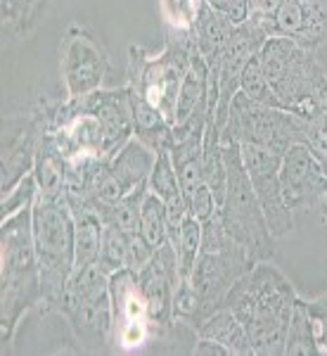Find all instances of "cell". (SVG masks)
<instances>
[{
    "instance_id": "6da1fadb",
    "label": "cell",
    "mask_w": 327,
    "mask_h": 356,
    "mask_svg": "<svg viewBox=\"0 0 327 356\" xmlns=\"http://www.w3.org/2000/svg\"><path fill=\"white\" fill-rule=\"evenodd\" d=\"M296 300L290 278L271 261H259L233 285L223 307L244 325L256 356H285V335Z\"/></svg>"
},
{
    "instance_id": "7a4b0ae2",
    "label": "cell",
    "mask_w": 327,
    "mask_h": 356,
    "mask_svg": "<svg viewBox=\"0 0 327 356\" xmlns=\"http://www.w3.org/2000/svg\"><path fill=\"white\" fill-rule=\"evenodd\" d=\"M43 307L41 268L33 245L31 207L0 226V342L12 344L22 318Z\"/></svg>"
},
{
    "instance_id": "3957f363",
    "label": "cell",
    "mask_w": 327,
    "mask_h": 356,
    "mask_svg": "<svg viewBox=\"0 0 327 356\" xmlns=\"http://www.w3.org/2000/svg\"><path fill=\"white\" fill-rule=\"evenodd\" d=\"M259 60L283 110L308 122L327 107V74L315 50L292 38L271 36L261 45Z\"/></svg>"
},
{
    "instance_id": "277c9868",
    "label": "cell",
    "mask_w": 327,
    "mask_h": 356,
    "mask_svg": "<svg viewBox=\"0 0 327 356\" xmlns=\"http://www.w3.org/2000/svg\"><path fill=\"white\" fill-rule=\"evenodd\" d=\"M33 245H36L38 268L43 285V309L57 314L67 285L76 266V240H74V216L65 197L38 195L31 207Z\"/></svg>"
},
{
    "instance_id": "5b68a950",
    "label": "cell",
    "mask_w": 327,
    "mask_h": 356,
    "mask_svg": "<svg viewBox=\"0 0 327 356\" xmlns=\"http://www.w3.org/2000/svg\"><path fill=\"white\" fill-rule=\"evenodd\" d=\"M223 157L228 169L226 200L218 207L223 228L235 243H240L256 261H271L275 254V238L268 228L259 197L251 188L249 174L242 162V145L237 140L223 143Z\"/></svg>"
},
{
    "instance_id": "8992f818",
    "label": "cell",
    "mask_w": 327,
    "mask_h": 356,
    "mask_svg": "<svg viewBox=\"0 0 327 356\" xmlns=\"http://www.w3.org/2000/svg\"><path fill=\"white\" fill-rule=\"evenodd\" d=\"M57 314L67 318L74 337L85 352H114L109 273L97 264L72 275Z\"/></svg>"
},
{
    "instance_id": "52a82bcc",
    "label": "cell",
    "mask_w": 327,
    "mask_h": 356,
    "mask_svg": "<svg viewBox=\"0 0 327 356\" xmlns=\"http://www.w3.org/2000/svg\"><path fill=\"white\" fill-rule=\"evenodd\" d=\"M192 50L171 41L159 53H147L137 45L128 48V88L145 95L171 124H176L178 93L190 69Z\"/></svg>"
},
{
    "instance_id": "ba28073f",
    "label": "cell",
    "mask_w": 327,
    "mask_h": 356,
    "mask_svg": "<svg viewBox=\"0 0 327 356\" xmlns=\"http://www.w3.org/2000/svg\"><path fill=\"white\" fill-rule=\"evenodd\" d=\"M251 143L283 157L287 147L303 143V122L283 107H268L249 100L237 90L230 105V117L221 131V143Z\"/></svg>"
},
{
    "instance_id": "9c48e42d",
    "label": "cell",
    "mask_w": 327,
    "mask_h": 356,
    "mask_svg": "<svg viewBox=\"0 0 327 356\" xmlns=\"http://www.w3.org/2000/svg\"><path fill=\"white\" fill-rule=\"evenodd\" d=\"M60 72L67 97H83L102 88L109 72L105 45L83 24H69L60 43Z\"/></svg>"
},
{
    "instance_id": "30bf717a",
    "label": "cell",
    "mask_w": 327,
    "mask_h": 356,
    "mask_svg": "<svg viewBox=\"0 0 327 356\" xmlns=\"http://www.w3.org/2000/svg\"><path fill=\"white\" fill-rule=\"evenodd\" d=\"M109 295H112V347L114 352H135L154 337L150 307L131 268L109 275Z\"/></svg>"
},
{
    "instance_id": "8fae6325",
    "label": "cell",
    "mask_w": 327,
    "mask_h": 356,
    "mask_svg": "<svg viewBox=\"0 0 327 356\" xmlns=\"http://www.w3.org/2000/svg\"><path fill=\"white\" fill-rule=\"evenodd\" d=\"M254 257L240 243H233L218 252H202L190 273V283L199 292L206 309V316L214 314L226 304L228 292L244 273L256 266Z\"/></svg>"
},
{
    "instance_id": "7c38bea8",
    "label": "cell",
    "mask_w": 327,
    "mask_h": 356,
    "mask_svg": "<svg viewBox=\"0 0 327 356\" xmlns=\"http://www.w3.org/2000/svg\"><path fill=\"white\" fill-rule=\"evenodd\" d=\"M240 145H242L244 169L249 174L251 188L259 197L263 214H266L268 228L275 240L285 238L294 231V211L287 207L283 188H280V159L283 157L261 145H251V143H240Z\"/></svg>"
},
{
    "instance_id": "4fadbf2b",
    "label": "cell",
    "mask_w": 327,
    "mask_h": 356,
    "mask_svg": "<svg viewBox=\"0 0 327 356\" xmlns=\"http://www.w3.org/2000/svg\"><path fill=\"white\" fill-rule=\"evenodd\" d=\"M280 188L292 211L315 209L327 200V169L306 143H294L280 159Z\"/></svg>"
},
{
    "instance_id": "5bb4252c",
    "label": "cell",
    "mask_w": 327,
    "mask_h": 356,
    "mask_svg": "<svg viewBox=\"0 0 327 356\" xmlns=\"http://www.w3.org/2000/svg\"><path fill=\"white\" fill-rule=\"evenodd\" d=\"M266 38L268 36L263 33V29L256 24V22L246 19L242 24H235L230 41H228V48H226V53H223L221 67H218V74H216L218 97H216L211 122H214L218 131H223L228 117H230L233 97L240 90V79H242V74H244V67L249 65L251 57L259 55Z\"/></svg>"
},
{
    "instance_id": "9a60e30c",
    "label": "cell",
    "mask_w": 327,
    "mask_h": 356,
    "mask_svg": "<svg viewBox=\"0 0 327 356\" xmlns=\"http://www.w3.org/2000/svg\"><path fill=\"white\" fill-rule=\"evenodd\" d=\"M43 134L38 107L26 114H8L3 119V154H0V191L8 193L33 171Z\"/></svg>"
},
{
    "instance_id": "2e32d148",
    "label": "cell",
    "mask_w": 327,
    "mask_h": 356,
    "mask_svg": "<svg viewBox=\"0 0 327 356\" xmlns=\"http://www.w3.org/2000/svg\"><path fill=\"white\" fill-rule=\"evenodd\" d=\"M135 275H137V283H140V288H142V295H145V300H147V307H150L154 335L166 337L176 328L174 295H176L178 280H181L174 245L166 243L162 247H157L152 259L147 261Z\"/></svg>"
},
{
    "instance_id": "e0dca14e",
    "label": "cell",
    "mask_w": 327,
    "mask_h": 356,
    "mask_svg": "<svg viewBox=\"0 0 327 356\" xmlns=\"http://www.w3.org/2000/svg\"><path fill=\"white\" fill-rule=\"evenodd\" d=\"M251 22H256L268 38H292L311 50H318L327 41L325 0H283L268 17Z\"/></svg>"
},
{
    "instance_id": "ac0fdd59",
    "label": "cell",
    "mask_w": 327,
    "mask_h": 356,
    "mask_svg": "<svg viewBox=\"0 0 327 356\" xmlns=\"http://www.w3.org/2000/svg\"><path fill=\"white\" fill-rule=\"evenodd\" d=\"M83 100L97 114L102 126H105L107 159L114 157L135 136L133 105H131L128 86L126 88H100L90 95H83Z\"/></svg>"
},
{
    "instance_id": "d6986e66",
    "label": "cell",
    "mask_w": 327,
    "mask_h": 356,
    "mask_svg": "<svg viewBox=\"0 0 327 356\" xmlns=\"http://www.w3.org/2000/svg\"><path fill=\"white\" fill-rule=\"evenodd\" d=\"M154 159H157V152L133 136L114 157L107 159V169L114 181H117V186L124 191V195H128L137 186L147 183V178L152 174Z\"/></svg>"
},
{
    "instance_id": "ffe728a7",
    "label": "cell",
    "mask_w": 327,
    "mask_h": 356,
    "mask_svg": "<svg viewBox=\"0 0 327 356\" xmlns=\"http://www.w3.org/2000/svg\"><path fill=\"white\" fill-rule=\"evenodd\" d=\"M233 29H235L233 22L228 19L226 15H221L218 10L211 8V5L204 0V8L197 19L194 38H197L199 55H202L204 62L209 65V76H211V83L214 86H216V74H218V67H221L223 53H226V48H228V41H230Z\"/></svg>"
},
{
    "instance_id": "44dd1931",
    "label": "cell",
    "mask_w": 327,
    "mask_h": 356,
    "mask_svg": "<svg viewBox=\"0 0 327 356\" xmlns=\"http://www.w3.org/2000/svg\"><path fill=\"white\" fill-rule=\"evenodd\" d=\"M128 90H131V105H133L135 138L145 143L147 147H152L157 154L169 152L171 145H174V124L142 93H137L135 88Z\"/></svg>"
},
{
    "instance_id": "7402d4cb",
    "label": "cell",
    "mask_w": 327,
    "mask_h": 356,
    "mask_svg": "<svg viewBox=\"0 0 327 356\" xmlns=\"http://www.w3.org/2000/svg\"><path fill=\"white\" fill-rule=\"evenodd\" d=\"M194 337H206L214 340L230 352V356H251V342L246 335L244 325L240 323V318L235 316L228 307L216 309L214 314H209L202 323L194 330Z\"/></svg>"
},
{
    "instance_id": "603a6c76",
    "label": "cell",
    "mask_w": 327,
    "mask_h": 356,
    "mask_svg": "<svg viewBox=\"0 0 327 356\" xmlns=\"http://www.w3.org/2000/svg\"><path fill=\"white\" fill-rule=\"evenodd\" d=\"M162 19L166 29V41L197 48V19L204 8V0H159Z\"/></svg>"
},
{
    "instance_id": "cb8c5ba5",
    "label": "cell",
    "mask_w": 327,
    "mask_h": 356,
    "mask_svg": "<svg viewBox=\"0 0 327 356\" xmlns=\"http://www.w3.org/2000/svg\"><path fill=\"white\" fill-rule=\"evenodd\" d=\"M33 176H36L38 183V195H43V197H65L67 195L65 157L45 138V134H41V145H38L36 164H33Z\"/></svg>"
},
{
    "instance_id": "d4e9b609",
    "label": "cell",
    "mask_w": 327,
    "mask_h": 356,
    "mask_svg": "<svg viewBox=\"0 0 327 356\" xmlns=\"http://www.w3.org/2000/svg\"><path fill=\"white\" fill-rule=\"evenodd\" d=\"M147 191H150L147 183H142V186H137L135 191H131L126 197L119 200V202H114V204L97 202L93 207H95L97 214H100L102 223L114 226L117 231H121L126 238H133V235L137 233V223H140V207H142V200H145Z\"/></svg>"
},
{
    "instance_id": "484cf974",
    "label": "cell",
    "mask_w": 327,
    "mask_h": 356,
    "mask_svg": "<svg viewBox=\"0 0 327 356\" xmlns=\"http://www.w3.org/2000/svg\"><path fill=\"white\" fill-rule=\"evenodd\" d=\"M50 0H3V22L19 38L31 36L41 24Z\"/></svg>"
},
{
    "instance_id": "4316f807",
    "label": "cell",
    "mask_w": 327,
    "mask_h": 356,
    "mask_svg": "<svg viewBox=\"0 0 327 356\" xmlns=\"http://www.w3.org/2000/svg\"><path fill=\"white\" fill-rule=\"evenodd\" d=\"M176 257H178V273L181 278H190L194 264H197L199 254H202V221L187 214L183 219V226L178 231V238L174 243Z\"/></svg>"
},
{
    "instance_id": "83f0119b",
    "label": "cell",
    "mask_w": 327,
    "mask_h": 356,
    "mask_svg": "<svg viewBox=\"0 0 327 356\" xmlns=\"http://www.w3.org/2000/svg\"><path fill=\"white\" fill-rule=\"evenodd\" d=\"M137 233L150 243L154 250L169 243V221H166V204L154 193L147 191L140 207V223Z\"/></svg>"
},
{
    "instance_id": "f1b7e54d",
    "label": "cell",
    "mask_w": 327,
    "mask_h": 356,
    "mask_svg": "<svg viewBox=\"0 0 327 356\" xmlns=\"http://www.w3.org/2000/svg\"><path fill=\"white\" fill-rule=\"evenodd\" d=\"M174 318H176V323L190 325L192 330H197V325L206 318L204 302H202V297H199V292L194 290V285L190 283V278H181L176 285Z\"/></svg>"
},
{
    "instance_id": "f546056e",
    "label": "cell",
    "mask_w": 327,
    "mask_h": 356,
    "mask_svg": "<svg viewBox=\"0 0 327 356\" xmlns=\"http://www.w3.org/2000/svg\"><path fill=\"white\" fill-rule=\"evenodd\" d=\"M285 356H318L311 323H308V316H306V312H303L299 300H296L294 314H292L290 325H287Z\"/></svg>"
},
{
    "instance_id": "4dcf8cb0",
    "label": "cell",
    "mask_w": 327,
    "mask_h": 356,
    "mask_svg": "<svg viewBox=\"0 0 327 356\" xmlns=\"http://www.w3.org/2000/svg\"><path fill=\"white\" fill-rule=\"evenodd\" d=\"M97 266L109 275L121 271V268H128V238L121 231H117L114 226H107V223L102 228Z\"/></svg>"
},
{
    "instance_id": "1f68e13d",
    "label": "cell",
    "mask_w": 327,
    "mask_h": 356,
    "mask_svg": "<svg viewBox=\"0 0 327 356\" xmlns=\"http://www.w3.org/2000/svg\"><path fill=\"white\" fill-rule=\"evenodd\" d=\"M240 90L254 102H261V105H268V107H280L278 97H275L271 83H268L266 74H263L259 55L251 57L249 65L244 67V74H242V79H240Z\"/></svg>"
},
{
    "instance_id": "d6a6232c",
    "label": "cell",
    "mask_w": 327,
    "mask_h": 356,
    "mask_svg": "<svg viewBox=\"0 0 327 356\" xmlns=\"http://www.w3.org/2000/svg\"><path fill=\"white\" fill-rule=\"evenodd\" d=\"M36 197H38V183L31 171V174H26L15 188H10L8 193H3V200H0V221L17 214V211L33 207Z\"/></svg>"
},
{
    "instance_id": "836d02e7",
    "label": "cell",
    "mask_w": 327,
    "mask_h": 356,
    "mask_svg": "<svg viewBox=\"0 0 327 356\" xmlns=\"http://www.w3.org/2000/svg\"><path fill=\"white\" fill-rule=\"evenodd\" d=\"M299 304L308 316V323H311L318 356H327V295L318 297V300H301L299 297Z\"/></svg>"
},
{
    "instance_id": "e575fe53",
    "label": "cell",
    "mask_w": 327,
    "mask_h": 356,
    "mask_svg": "<svg viewBox=\"0 0 327 356\" xmlns=\"http://www.w3.org/2000/svg\"><path fill=\"white\" fill-rule=\"evenodd\" d=\"M303 143L318 154L327 169V107L313 119L303 122Z\"/></svg>"
},
{
    "instance_id": "d590c367",
    "label": "cell",
    "mask_w": 327,
    "mask_h": 356,
    "mask_svg": "<svg viewBox=\"0 0 327 356\" xmlns=\"http://www.w3.org/2000/svg\"><path fill=\"white\" fill-rule=\"evenodd\" d=\"M154 257V247L142 238L140 233H135L133 238H128V268L131 271H140L147 261Z\"/></svg>"
},
{
    "instance_id": "8d00e7d4",
    "label": "cell",
    "mask_w": 327,
    "mask_h": 356,
    "mask_svg": "<svg viewBox=\"0 0 327 356\" xmlns=\"http://www.w3.org/2000/svg\"><path fill=\"white\" fill-rule=\"evenodd\" d=\"M192 352L199 356H230V352H228L223 344H218L214 340H206V337H197V340H194Z\"/></svg>"
},
{
    "instance_id": "74e56055",
    "label": "cell",
    "mask_w": 327,
    "mask_h": 356,
    "mask_svg": "<svg viewBox=\"0 0 327 356\" xmlns=\"http://www.w3.org/2000/svg\"><path fill=\"white\" fill-rule=\"evenodd\" d=\"M249 3V19H263L278 8L283 0H246Z\"/></svg>"
},
{
    "instance_id": "f35d334b",
    "label": "cell",
    "mask_w": 327,
    "mask_h": 356,
    "mask_svg": "<svg viewBox=\"0 0 327 356\" xmlns=\"http://www.w3.org/2000/svg\"><path fill=\"white\" fill-rule=\"evenodd\" d=\"M320 209H323V214H325V221H327V200H325V204L320 207Z\"/></svg>"
}]
</instances>
